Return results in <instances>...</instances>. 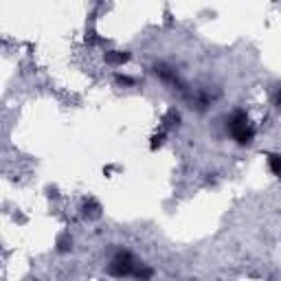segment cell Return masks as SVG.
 <instances>
[{"mask_svg":"<svg viewBox=\"0 0 281 281\" xmlns=\"http://www.w3.org/2000/svg\"><path fill=\"white\" fill-rule=\"evenodd\" d=\"M130 60V55L128 53H121V51H110V53H105V62H110V64H125V62Z\"/></svg>","mask_w":281,"mask_h":281,"instance_id":"cell-2","label":"cell"},{"mask_svg":"<svg viewBox=\"0 0 281 281\" xmlns=\"http://www.w3.org/2000/svg\"><path fill=\"white\" fill-rule=\"evenodd\" d=\"M68 244H73V240L68 242V237H60V251H68Z\"/></svg>","mask_w":281,"mask_h":281,"instance_id":"cell-4","label":"cell"},{"mask_svg":"<svg viewBox=\"0 0 281 281\" xmlns=\"http://www.w3.org/2000/svg\"><path fill=\"white\" fill-rule=\"evenodd\" d=\"M108 270L114 275V277H125V275H130L132 270H134L130 253H119V255L112 259V264L108 266Z\"/></svg>","mask_w":281,"mask_h":281,"instance_id":"cell-1","label":"cell"},{"mask_svg":"<svg viewBox=\"0 0 281 281\" xmlns=\"http://www.w3.org/2000/svg\"><path fill=\"white\" fill-rule=\"evenodd\" d=\"M268 163H270V169H273L275 174H277V176H281V156H270L268 158Z\"/></svg>","mask_w":281,"mask_h":281,"instance_id":"cell-3","label":"cell"}]
</instances>
